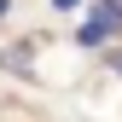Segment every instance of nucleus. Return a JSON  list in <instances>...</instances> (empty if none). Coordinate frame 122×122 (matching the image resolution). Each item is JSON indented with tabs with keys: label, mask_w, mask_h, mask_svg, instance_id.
I'll return each instance as SVG.
<instances>
[{
	"label": "nucleus",
	"mask_w": 122,
	"mask_h": 122,
	"mask_svg": "<svg viewBox=\"0 0 122 122\" xmlns=\"http://www.w3.org/2000/svg\"><path fill=\"white\" fill-rule=\"evenodd\" d=\"M116 23H122V6H116V0H93V12H87V23H81V47H99Z\"/></svg>",
	"instance_id": "obj_1"
},
{
	"label": "nucleus",
	"mask_w": 122,
	"mask_h": 122,
	"mask_svg": "<svg viewBox=\"0 0 122 122\" xmlns=\"http://www.w3.org/2000/svg\"><path fill=\"white\" fill-rule=\"evenodd\" d=\"M111 70H116V76H122V52H111Z\"/></svg>",
	"instance_id": "obj_2"
},
{
	"label": "nucleus",
	"mask_w": 122,
	"mask_h": 122,
	"mask_svg": "<svg viewBox=\"0 0 122 122\" xmlns=\"http://www.w3.org/2000/svg\"><path fill=\"white\" fill-rule=\"evenodd\" d=\"M52 6H64V12H70V6H81V0H52Z\"/></svg>",
	"instance_id": "obj_3"
},
{
	"label": "nucleus",
	"mask_w": 122,
	"mask_h": 122,
	"mask_svg": "<svg viewBox=\"0 0 122 122\" xmlns=\"http://www.w3.org/2000/svg\"><path fill=\"white\" fill-rule=\"evenodd\" d=\"M6 6H12V0H0V18H6Z\"/></svg>",
	"instance_id": "obj_4"
}]
</instances>
